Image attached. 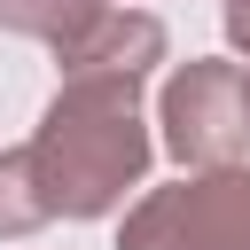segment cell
<instances>
[{"label": "cell", "mask_w": 250, "mask_h": 250, "mask_svg": "<svg viewBox=\"0 0 250 250\" xmlns=\"http://www.w3.org/2000/svg\"><path fill=\"white\" fill-rule=\"evenodd\" d=\"M47 219H102L141 188L148 172V125H141V78L117 70H70L23 141Z\"/></svg>", "instance_id": "obj_1"}, {"label": "cell", "mask_w": 250, "mask_h": 250, "mask_svg": "<svg viewBox=\"0 0 250 250\" xmlns=\"http://www.w3.org/2000/svg\"><path fill=\"white\" fill-rule=\"evenodd\" d=\"M117 250H250V172H195L133 203Z\"/></svg>", "instance_id": "obj_2"}, {"label": "cell", "mask_w": 250, "mask_h": 250, "mask_svg": "<svg viewBox=\"0 0 250 250\" xmlns=\"http://www.w3.org/2000/svg\"><path fill=\"white\" fill-rule=\"evenodd\" d=\"M156 117H164V148L188 172H227L250 148V94L234 62H180L164 78Z\"/></svg>", "instance_id": "obj_3"}, {"label": "cell", "mask_w": 250, "mask_h": 250, "mask_svg": "<svg viewBox=\"0 0 250 250\" xmlns=\"http://www.w3.org/2000/svg\"><path fill=\"white\" fill-rule=\"evenodd\" d=\"M148 62H164V23L141 16V8H102L86 23V39L62 47V78L70 70H117V78H141Z\"/></svg>", "instance_id": "obj_4"}, {"label": "cell", "mask_w": 250, "mask_h": 250, "mask_svg": "<svg viewBox=\"0 0 250 250\" xmlns=\"http://www.w3.org/2000/svg\"><path fill=\"white\" fill-rule=\"evenodd\" d=\"M102 16V0H0V23L23 31V39H47L55 55L70 39H86V23Z\"/></svg>", "instance_id": "obj_5"}, {"label": "cell", "mask_w": 250, "mask_h": 250, "mask_svg": "<svg viewBox=\"0 0 250 250\" xmlns=\"http://www.w3.org/2000/svg\"><path fill=\"white\" fill-rule=\"evenodd\" d=\"M31 227H47L31 156H23V148H0V234H31Z\"/></svg>", "instance_id": "obj_6"}, {"label": "cell", "mask_w": 250, "mask_h": 250, "mask_svg": "<svg viewBox=\"0 0 250 250\" xmlns=\"http://www.w3.org/2000/svg\"><path fill=\"white\" fill-rule=\"evenodd\" d=\"M227 39L250 55V0H227Z\"/></svg>", "instance_id": "obj_7"}, {"label": "cell", "mask_w": 250, "mask_h": 250, "mask_svg": "<svg viewBox=\"0 0 250 250\" xmlns=\"http://www.w3.org/2000/svg\"><path fill=\"white\" fill-rule=\"evenodd\" d=\"M242 94H250V70H242Z\"/></svg>", "instance_id": "obj_8"}]
</instances>
